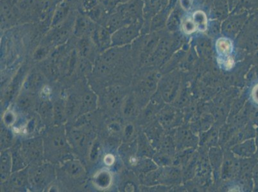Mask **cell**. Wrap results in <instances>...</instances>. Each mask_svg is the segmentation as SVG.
Returning a JSON list of instances; mask_svg holds the SVG:
<instances>
[{"label": "cell", "mask_w": 258, "mask_h": 192, "mask_svg": "<svg viewBox=\"0 0 258 192\" xmlns=\"http://www.w3.org/2000/svg\"><path fill=\"white\" fill-rule=\"evenodd\" d=\"M43 141L41 139H32L23 143L22 155L29 162H37L43 156Z\"/></svg>", "instance_id": "6da1fadb"}, {"label": "cell", "mask_w": 258, "mask_h": 192, "mask_svg": "<svg viewBox=\"0 0 258 192\" xmlns=\"http://www.w3.org/2000/svg\"><path fill=\"white\" fill-rule=\"evenodd\" d=\"M48 145L51 151L55 153L59 154L60 152L63 151L67 142L62 131H54L53 133L49 136Z\"/></svg>", "instance_id": "7a4b0ae2"}, {"label": "cell", "mask_w": 258, "mask_h": 192, "mask_svg": "<svg viewBox=\"0 0 258 192\" xmlns=\"http://www.w3.org/2000/svg\"><path fill=\"white\" fill-rule=\"evenodd\" d=\"M13 172V154L9 150L2 153L1 156V179L6 181Z\"/></svg>", "instance_id": "3957f363"}, {"label": "cell", "mask_w": 258, "mask_h": 192, "mask_svg": "<svg viewBox=\"0 0 258 192\" xmlns=\"http://www.w3.org/2000/svg\"><path fill=\"white\" fill-rule=\"evenodd\" d=\"M97 98L92 92L84 93L81 104H80V113L86 114L94 111L97 107Z\"/></svg>", "instance_id": "277c9868"}, {"label": "cell", "mask_w": 258, "mask_h": 192, "mask_svg": "<svg viewBox=\"0 0 258 192\" xmlns=\"http://www.w3.org/2000/svg\"><path fill=\"white\" fill-rule=\"evenodd\" d=\"M64 164V170L73 177H81L85 173L83 166L79 161L69 160L66 161Z\"/></svg>", "instance_id": "5b68a950"}, {"label": "cell", "mask_w": 258, "mask_h": 192, "mask_svg": "<svg viewBox=\"0 0 258 192\" xmlns=\"http://www.w3.org/2000/svg\"><path fill=\"white\" fill-rule=\"evenodd\" d=\"M48 170L45 167H39L33 171L30 175V181L33 186H39L46 181Z\"/></svg>", "instance_id": "8992f818"}, {"label": "cell", "mask_w": 258, "mask_h": 192, "mask_svg": "<svg viewBox=\"0 0 258 192\" xmlns=\"http://www.w3.org/2000/svg\"><path fill=\"white\" fill-rule=\"evenodd\" d=\"M112 177L106 170L101 171L94 178V183L100 189H106L111 185Z\"/></svg>", "instance_id": "52a82bcc"}, {"label": "cell", "mask_w": 258, "mask_h": 192, "mask_svg": "<svg viewBox=\"0 0 258 192\" xmlns=\"http://www.w3.org/2000/svg\"><path fill=\"white\" fill-rule=\"evenodd\" d=\"M87 139L88 138L86 135L80 131H74L72 133L71 139L73 144L77 147V149H79V151H83L86 149L87 143H88Z\"/></svg>", "instance_id": "ba28073f"}, {"label": "cell", "mask_w": 258, "mask_h": 192, "mask_svg": "<svg viewBox=\"0 0 258 192\" xmlns=\"http://www.w3.org/2000/svg\"><path fill=\"white\" fill-rule=\"evenodd\" d=\"M67 116L66 114V107L61 101L55 102L53 106V118L57 123H61L64 120Z\"/></svg>", "instance_id": "9c48e42d"}, {"label": "cell", "mask_w": 258, "mask_h": 192, "mask_svg": "<svg viewBox=\"0 0 258 192\" xmlns=\"http://www.w3.org/2000/svg\"><path fill=\"white\" fill-rule=\"evenodd\" d=\"M43 85V78L39 74H33L27 82V88L30 90H37Z\"/></svg>", "instance_id": "30bf717a"}, {"label": "cell", "mask_w": 258, "mask_h": 192, "mask_svg": "<svg viewBox=\"0 0 258 192\" xmlns=\"http://www.w3.org/2000/svg\"><path fill=\"white\" fill-rule=\"evenodd\" d=\"M194 23L197 29L201 32H205L207 26V19L205 13L201 11L196 12L194 15Z\"/></svg>", "instance_id": "8fae6325"}, {"label": "cell", "mask_w": 258, "mask_h": 192, "mask_svg": "<svg viewBox=\"0 0 258 192\" xmlns=\"http://www.w3.org/2000/svg\"><path fill=\"white\" fill-rule=\"evenodd\" d=\"M217 49L219 53L222 55H228L231 53L232 44L229 40L222 38L218 40L217 43Z\"/></svg>", "instance_id": "7c38bea8"}, {"label": "cell", "mask_w": 258, "mask_h": 192, "mask_svg": "<svg viewBox=\"0 0 258 192\" xmlns=\"http://www.w3.org/2000/svg\"><path fill=\"white\" fill-rule=\"evenodd\" d=\"M27 176L24 171H17L11 176V184L16 187H20L25 185L27 182Z\"/></svg>", "instance_id": "4fadbf2b"}, {"label": "cell", "mask_w": 258, "mask_h": 192, "mask_svg": "<svg viewBox=\"0 0 258 192\" xmlns=\"http://www.w3.org/2000/svg\"><path fill=\"white\" fill-rule=\"evenodd\" d=\"M66 114L68 117H72L80 111V106L76 98H70L67 104H65Z\"/></svg>", "instance_id": "5bb4252c"}, {"label": "cell", "mask_w": 258, "mask_h": 192, "mask_svg": "<svg viewBox=\"0 0 258 192\" xmlns=\"http://www.w3.org/2000/svg\"><path fill=\"white\" fill-rule=\"evenodd\" d=\"M13 142V134L8 129L2 128L1 130V146L2 147H8Z\"/></svg>", "instance_id": "9a60e30c"}, {"label": "cell", "mask_w": 258, "mask_h": 192, "mask_svg": "<svg viewBox=\"0 0 258 192\" xmlns=\"http://www.w3.org/2000/svg\"><path fill=\"white\" fill-rule=\"evenodd\" d=\"M18 106L22 109H27L31 105V100L28 95H22L19 98L18 102Z\"/></svg>", "instance_id": "2e32d148"}, {"label": "cell", "mask_w": 258, "mask_h": 192, "mask_svg": "<svg viewBox=\"0 0 258 192\" xmlns=\"http://www.w3.org/2000/svg\"><path fill=\"white\" fill-rule=\"evenodd\" d=\"M183 29L186 34H191L195 32L197 29L196 26L195 25L194 22L191 20H186L183 24Z\"/></svg>", "instance_id": "e0dca14e"}, {"label": "cell", "mask_w": 258, "mask_h": 192, "mask_svg": "<svg viewBox=\"0 0 258 192\" xmlns=\"http://www.w3.org/2000/svg\"><path fill=\"white\" fill-rule=\"evenodd\" d=\"M16 120V116L15 114L12 112H7L4 117V121L7 126H11L13 125Z\"/></svg>", "instance_id": "ac0fdd59"}, {"label": "cell", "mask_w": 258, "mask_h": 192, "mask_svg": "<svg viewBox=\"0 0 258 192\" xmlns=\"http://www.w3.org/2000/svg\"><path fill=\"white\" fill-rule=\"evenodd\" d=\"M100 153V145L98 143H96L95 145H93L92 148L91 149L90 152V158L92 160H97L98 158V154Z\"/></svg>", "instance_id": "d6986e66"}, {"label": "cell", "mask_w": 258, "mask_h": 192, "mask_svg": "<svg viewBox=\"0 0 258 192\" xmlns=\"http://www.w3.org/2000/svg\"><path fill=\"white\" fill-rule=\"evenodd\" d=\"M114 162V157L112 154H107L105 156L104 163L107 165H112Z\"/></svg>", "instance_id": "ffe728a7"}, {"label": "cell", "mask_w": 258, "mask_h": 192, "mask_svg": "<svg viewBox=\"0 0 258 192\" xmlns=\"http://www.w3.org/2000/svg\"><path fill=\"white\" fill-rule=\"evenodd\" d=\"M253 99L258 104V85L255 86L252 90Z\"/></svg>", "instance_id": "44dd1931"}]
</instances>
